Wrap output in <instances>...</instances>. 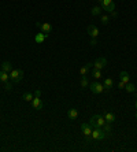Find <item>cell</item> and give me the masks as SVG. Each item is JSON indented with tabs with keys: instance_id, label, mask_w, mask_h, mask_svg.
Returning a JSON list of instances; mask_svg holds the SVG:
<instances>
[{
	"instance_id": "29",
	"label": "cell",
	"mask_w": 137,
	"mask_h": 152,
	"mask_svg": "<svg viewBox=\"0 0 137 152\" xmlns=\"http://www.w3.org/2000/svg\"><path fill=\"white\" fill-rule=\"evenodd\" d=\"M125 82H122V81H119V84H118V88H119V89H125Z\"/></svg>"
},
{
	"instance_id": "27",
	"label": "cell",
	"mask_w": 137,
	"mask_h": 152,
	"mask_svg": "<svg viewBox=\"0 0 137 152\" xmlns=\"http://www.w3.org/2000/svg\"><path fill=\"white\" fill-rule=\"evenodd\" d=\"M4 88H6V91H11V89H13V82H11V81L4 82Z\"/></svg>"
},
{
	"instance_id": "10",
	"label": "cell",
	"mask_w": 137,
	"mask_h": 152,
	"mask_svg": "<svg viewBox=\"0 0 137 152\" xmlns=\"http://www.w3.org/2000/svg\"><path fill=\"white\" fill-rule=\"evenodd\" d=\"M40 30L43 32V33H51V30H52V26H51V23H48V22H44V23H41V26H40Z\"/></svg>"
},
{
	"instance_id": "7",
	"label": "cell",
	"mask_w": 137,
	"mask_h": 152,
	"mask_svg": "<svg viewBox=\"0 0 137 152\" xmlns=\"http://www.w3.org/2000/svg\"><path fill=\"white\" fill-rule=\"evenodd\" d=\"M86 30H88V34L91 36V37H97L99 36V29L95 26V25H89L88 28H86Z\"/></svg>"
},
{
	"instance_id": "18",
	"label": "cell",
	"mask_w": 137,
	"mask_h": 152,
	"mask_svg": "<svg viewBox=\"0 0 137 152\" xmlns=\"http://www.w3.org/2000/svg\"><path fill=\"white\" fill-rule=\"evenodd\" d=\"M91 76L93 78H96V80H100L101 78V70H97V68H93L91 71Z\"/></svg>"
},
{
	"instance_id": "26",
	"label": "cell",
	"mask_w": 137,
	"mask_h": 152,
	"mask_svg": "<svg viewBox=\"0 0 137 152\" xmlns=\"http://www.w3.org/2000/svg\"><path fill=\"white\" fill-rule=\"evenodd\" d=\"M113 3V0H101V7H103V10L108 6V4H111Z\"/></svg>"
},
{
	"instance_id": "1",
	"label": "cell",
	"mask_w": 137,
	"mask_h": 152,
	"mask_svg": "<svg viewBox=\"0 0 137 152\" xmlns=\"http://www.w3.org/2000/svg\"><path fill=\"white\" fill-rule=\"evenodd\" d=\"M23 76H25V73H23L22 68H13L10 71V80L13 82H19L23 78Z\"/></svg>"
},
{
	"instance_id": "21",
	"label": "cell",
	"mask_w": 137,
	"mask_h": 152,
	"mask_svg": "<svg viewBox=\"0 0 137 152\" xmlns=\"http://www.w3.org/2000/svg\"><path fill=\"white\" fill-rule=\"evenodd\" d=\"M91 14L92 15H101V7H99V6L93 7L91 10Z\"/></svg>"
},
{
	"instance_id": "25",
	"label": "cell",
	"mask_w": 137,
	"mask_h": 152,
	"mask_svg": "<svg viewBox=\"0 0 137 152\" xmlns=\"http://www.w3.org/2000/svg\"><path fill=\"white\" fill-rule=\"evenodd\" d=\"M108 22H110V16L108 15H101V23H103V25H107Z\"/></svg>"
},
{
	"instance_id": "19",
	"label": "cell",
	"mask_w": 137,
	"mask_h": 152,
	"mask_svg": "<svg viewBox=\"0 0 137 152\" xmlns=\"http://www.w3.org/2000/svg\"><path fill=\"white\" fill-rule=\"evenodd\" d=\"M33 97H34V95L30 93V92H25V93H23V100H25V101H32Z\"/></svg>"
},
{
	"instance_id": "16",
	"label": "cell",
	"mask_w": 137,
	"mask_h": 152,
	"mask_svg": "<svg viewBox=\"0 0 137 152\" xmlns=\"http://www.w3.org/2000/svg\"><path fill=\"white\" fill-rule=\"evenodd\" d=\"M67 116L70 119H77V116H78V111H77L76 108H70L67 111Z\"/></svg>"
},
{
	"instance_id": "3",
	"label": "cell",
	"mask_w": 137,
	"mask_h": 152,
	"mask_svg": "<svg viewBox=\"0 0 137 152\" xmlns=\"http://www.w3.org/2000/svg\"><path fill=\"white\" fill-rule=\"evenodd\" d=\"M92 138L96 140V141H100V140L106 138V133L103 132L101 128H95V129L92 130Z\"/></svg>"
},
{
	"instance_id": "33",
	"label": "cell",
	"mask_w": 137,
	"mask_h": 152,
	"mask_svg": "<svg viewBox=\"0 0 137 152\" xmlns=\"http://www.w3.org/2000/svg\"><path fill=\"white\" fill-rule=\"evenodd\" d=\"M136 119H137V113H136Z\"/></svg>"
},
{
	"instance_id": "17",
	"label": "cell",
	"mask_w": 137,
	"mask_h": 152,
	"mask_svg": "<svg viewBox=\"0 0 137 152\" xmlns=\"http://www.w3.org/2000/svg\"><path fill=\"white\" fill-rule=\"evenodd\" d=\"M8 80H10V74L6 73V71H3V70H0V81L4 84V82H7Z\"/></svg>"
},
{
	"instance_id": "20",
	"label": "cell",
	"mask_w": 137,
	"mask_h": 152,
	"mask_svg": "<svg viewBox=\"0 0 137 152\" xmlns=\"http://www.w3.org/2000/svg\"><path fill=\"white\" fill-rule=\"evenodd\" d=\"M88 86H89L88 78H86V76H82V77H81V88H82V89H85V88H88Z\"/></svg>"
},
{
	"instance_id": "28",
	"label": "cell",
	"mask_w": 137,
	"mask_h": 152,
	"mask_svg": "<svg viewBox=\"0 0 137 152\" xmlns=\"http://www.w3.org/2000/svg\"><path fill=\"white\" fill-rule=\"evenodd\" d=\"M97 44V41H96V37H91V45L92 47H95Z\"/></svg>"
},
{
	"instance_id": "24",
	"label": "cell",
	"mask_w": 137,
	"mask_h": 152,
	"mask_svg": "<svg viewBox=\"0 0 137 152\" xmlns=\"http://www.w3.org/2000/svg\"><path fill=\"white\" fill-rule=\"evenodd\" d=\"M104 10H106V11H108V13L111 14V13H113V11L115 10V4H114V1H113L111 4H108V6H107V7L104 8Z\"/></svg>"
},
{
	"instance_id": "32",
	"label": "cell",
	"mask_w": 137,
	"mask_h": 152,
	"mask_svg": "<svg viewBox=\"0 0 137 152\" xmlns=\"http://www.w3.org/2000/svg\"><path fill=\"white\" fill-rule=\"evenodd\" d=\"M96 1H100V3H101V0H96Z\"/></svg>"
},
{
	"instance_id": "9",
	"label": "cell",
	"mask_w": 137,
	"mask_h": 152,
	"mask_svg": "<svg viewBox=\"0 0 137 152\" xmlns=\"http://www.w3.org/2000/svg\"><path fill=\"white\" fill-rule=\"evenodd\" d=\"M47 37H48V34H47V33L40 32V33H37V34L34 36V40H36V43H37V44H43V43L45 41Z\"/></svg>"
},
{
	"instance_id": "30",
	"label": "cell",
	"mask_w": 137,
	"mask_h": 152,
	"mask_svg": "<svg viewBox=\"0 0 137 152\" xmlns=\"http://www.w3.org/2000/svg\"><path fill=\"white\" fill-rule=\"evenodd\" d=\"M34 96H36V97H40V96H41V91H38L37 89V91L34 92Z\"/></svg>"
},
{
	"instance_id": "14",
	"label": "cell",
	"mask_w": 137,
	"mask_h": 152,
	"mask_svg": "<svg viewBox=\"0 0 137 152\" xmlns=\"http://www.w3.org/2000/svg\"><path fill=\"white\" fill-rule=\"evenodd\" d=\"M103 85H104V91H110V89L113 88V85H114V81H113L111 78H106Z\"/></svg>"
},
{
	"instance_id": "4",
	"label": "cell",
	"mask_w": 137,
	"mask_h": 152,
	"mask_svg": "<svg viewBox=\"0 0 137 152\" xmlns=\"http://www.w3.org/2000/svg\"><path fill=\"white\" fill-rule=\"evenodd\" d=\"M88 88H91V91L93 93H101V92L104 91V85L100 84V82H91Z\"/></svg>"
},
{
	"instance_id": "15",
	"label": "cell",
	"mask_w": 137,
	"mask_h": 152,
	"mask_svg": "<svg viewBox=\"0 0 137 152\" xmlns=\"http://www.w3.org/2000/svg\"><path fill=\"white\" fill-rule=\"evenodd\" d=\"M101 129H103V132L106 133V136H110L111 132H113V129H111V123H108V122H106V123L101 126Z\"/></svg>"
},
{
	"instance_id": "31",
	"label": "cell",
	"mask_w": 137,
	"mask_h": 152,
	"mask_svg": "<svg viewBox=\"0 0 137 152\" xmlns=\"http://www.w3.org/2000/svg\"><path fill=\"white\" fill-rule=\"evenodd\" d=\"M134 107H136V110H137V100H136V103H134Z\"/></svg>"
},
{
	"instance_id": "5",
	"label": "cell",
	"mask_w": 137,
	"mask_h": 152,
	"mask_svg": "<svg viewBox=\"0 0 137 152\" xmlns=\"http://www.w3.org/2000/svg\"><path fill=\"white\" fill-rule=\"evenodd\" d=\"M107 64V59L106 58H99V59H96L95 63H93V68H97V70H103V68L106 67Z\"/></svg>"
},
{
	"instance_id": "23",
	"label": "cell",
	"mask_w": 137,
	"mask_h": 152,
	"mask_svg": "<svg viewBox=\"0 0 137 152\" xmlns=\"http://www.w3.org/2000/svg\"><path fill=\"white\" fill-rule=\"evenodd\" d=\"M88 71H89V68H88L86 64H85L84 67L80 68V74H81V76H86V74H88Z\"/></svg>"
},
{
	"instance_id": "11",
	"label": "cell",
	"mask_w": 137,
	"mask_h": 152,
	"mask_svg": "<svg viewBox=\"0 0 137 152\" xmlns=\"http://www.w3.org/2000/svg\"><path fill=\"white\" fill-rule=\"evenodd\" d=\"M119 78H121L122 82H125V84H128L130 81V77H129V73H128V71H121V73H119Z\"/></svg>"
},
{
	"instance_id": "13",
	"label": "cell",
	"mask_w": 137,
	"mask_h": 152,
	"mask_svg": "<svg viewBox=\"0 0 137 152\" xmlns=\"http://www.w3.org/2000/svg\"><path fill=\"white\" fill-rule=\"evenodd\" d=\"M1 70L10 74V71L13 70V64H11L10 62H3V63H1Z\"/></svg>"
},
{
	"instance_id": "8",
	"label": "cell",
	"mask_w": 137,
	"mask_h": 152,
	"mask_svg": "<svg viewBox=\"0 0 137 152\" xmlns=\"http://www.w3.org/2000/svg\"><path fill=\"white\" fill-rule=\"evenodd\" d=\"M32 106H33V108H36V110H41L43 107H44V104H43V101H41V99L40 97H33V100H32Z\"/></svg>"
},
{
	"instance_id": "22",
	"label": "cell",
	"mask_w": 137,
	"mask_h": 152,
	"mask_svg": "<svg viewBox=\"0 0 137 152\" xmlns=\"http://www.w3.org/2000/svg\"><path fill=\"white\" fill-rule=\"evenodd\" d=\"M125 89L132 93V92H136V86H134V84H130V82H128V84L125 85Z\"/></svg>"
},
{
	"instance_id": "6",
	"label": "cell",
	"mask_w": 137,
	"mask_h": 152,
	"mask_svg": "<svg viewBox=\"0 0 137 152\" xmlns=\"http://www.w3.org/2000/svg\"><path fill=\"white\" fill-rule=\"evenodd\" d=\"M81 130L85 137H92V125L91 123H81Z\"/></svg>"
},
{
	"instance_id": "12",
	"label": "cell",
	"mask_w": 137,
	"mask_h": 152,
	"mask_svg": "<svg viewBox=\"0 0 137 152\" xmlns=\"http://www.w3.org/2000/svg\"><path fill=\"white\" fill-rule=\"evenodd\" d=\"M103 116H104V119H106V122H108V123H113V122L115 121V115L113 114V113H104L103 114Z\"/></svg>"
},
{
	"instance_id": "2",
	"label": "cell",
	"mask_w": 137,
	"mask_h": 152,
	"mask_svg": "<svg viewBox=\"0 0 137 152\" xmlns=\"http://www.w3.org/2000/svg\"><path fill=\"white\" fill-rule=\"evenodd\" d=\"M91 123L93 128H101L104 123H106V119H104V116L103 115H93L91 118Z\"/></svg>"
}]
</instances>
